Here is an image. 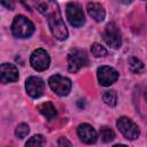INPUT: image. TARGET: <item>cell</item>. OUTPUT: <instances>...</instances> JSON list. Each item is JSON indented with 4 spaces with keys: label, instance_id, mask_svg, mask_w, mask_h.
I'll return each mask as SVG.
<instances>
[{
    "label": "cell",
    "instance_id": "603a6c76",
    "mask_svg": "<svg viewBox=\"0 0 147 147\" xmlns=\"http://www.w3.org/2000/svg\"><path fill=\"white\" fill-rule=\"evenodd\" d=\"M113 147H126V146H125V145H119V144H118V145H115V146H113Z\"/></svg>",
    "mask_w": 147,
    "mask_h": 147
},
{
    "label": "cell",
    "instance_id": "e0dca14e",
    "mask_svg": "<svg viewBox=\"0 0 147 147\" xmlns=\"http://www.w3.org/2000/svg\"><path fill=\"white\" fill-rule=\"evenodd\" d=\"M100 137H101V140L103 142H110L111 140H114L115 138V133L114 131L108 127V126H102L100 129Z\"/></svg>",
    "mask_w": 147,
    "mask_h": 147
},
{
    "label": "cell",
    "instance_id": "3957f363",
    "mask_svg": "<svg viewBox=\"0 0 147 147\" xmlns=\"http://www.w3.org/2000/svg\"><path fill=\"white\" fill-rule=\"evenodd\" d=\"M49 87L60 96L68 95L71 90V80L61 75H53L48 79Z\"/></svg>",
    "mask_w": 147,
    "mask_h": 147
},
{
    "label": "cell",
    "instance_id": "7a4b0ae2",
    "mask_svg": "<svg viewBox=\"0 0 147 147\" xmlns=\"http://www.w3.org/2000/svg\"><path fill=\"white\" fill-rule=\"evenodd\" d=\"M11 32L16 38H29L34 32V25L25 16L17 15L13 21Z\"/></svg>",
    "mask_w": 147,
    "mask_h": 147
},
{
    "label": "cell",
    "instance_id": "277c9868",
    "mask_svg": "<svg viewBox=\"0 0 147 147\" xmlns=\"http://www.w3.org/2000/svg\"><path fill=\"white\" fill-rule=\"evenodd\" d=\"M116 124H117V127L121 131V133L126 139H129V140H134L140 134V131H139L138 125L132 119H130L129 117H125V116L119 117L117 119V123Z\"/></svg>",
    "mask_w": 147,
    "mask_h": 147
},
{
    "label": "cell",
    "instance_id": "ac0fdd59",
    "mask_svg": "<svg viewBox=\"0 0 147 147\" xmlns=\"http://www.w3.org/2000/svg\"><path fill=\"white\" fill-rule=\"evenodd\" d=\"M44 144H45V138L41 134H36L26 141L25 147H42Z\"/></svg>",
    "mask_w": 147,
    "mask_h": 147
},
{
    "label": "cell",
    "instance_id": "44dd1931",
    "mask_svg": "<svg viewBox=\"0 0 147 147\" xmlns=\"http://www.w3.org/2000/svg\"><path fill=\"white\" fill-rule=\"evenodd\" d=\"M57 146L59 147H72V144L65 137H61L57 140Z\"/></svg>",
    "mask_w": 147,
    "mask_h": 147
},
{
    "label": "cell",
    "instance_id": "ba28073f",
    "mask_svg": "<svg viewBox=\"0 0 147 147\" xmlns=\"http://www.w3.org/2000/svg\"><path fill=\"white\" fill-rule=\"evenodd\" d=\"M67 18H68L69 23L75 28H79L85 23V15H84L83 9L80 8V6L78 3H75V2L68 3Z\"/></svg>",
    "mask_w": 147,
    "mask_h": 147
},
{
    "label": "cell",
    "instance_id": "7c38bea8",
    "mask_svg": "<svg viewBox=\"0 0 147 147\" xmlns=\"http://www.w3.org/2000/svg\"><path fill=\"white\" fill-rule=\"evenodd\" d=\"M1 82L3 84L16 82L18 79V69L11 63H2L0 68Z\"/></svg>",
    "mask_w": 147,
    "mask_h": 147
},
{
    "label": "cell",
    "instance_id": "cb8c5ba5",
    "mask_svg": "<svg viewBox=\"0 0 147 147\" xmlns=\"http://www.w3.org/2000/svg\"><path fill=\"white\" fill-rule=\"evenodd\" d=\"M145 99H146V101H147V88H146V91H145Z\"/></svg>",
    "mask_w": 147,
    "mask_h": 147
},
{
    "label": "cell",
    "instance_id": "9c48e42d",
    "mask_svg": "<svg viewBox=\"0 0 147 147\" xmlns=\"http://www.w3.org/2000/svg\"><path fill=\"white\" fill-rule=\"evenodd\" d=\"M96 75H98L99 83L102 86H109L118 79V72L114 68L108 65L99 67L96 70Z\"/></svg>",
    "mask_w": 147,
    "mask_h": 147
},
{
    "label": "cell",
    "instance_id": "8fae6325",
    "mask_svg": "<svg viewBox=\"0 0 147 147\" xmlns=\"http://www.w3.org/2000/svg\"><path fill=\"white\" fill-rule=\"evenodd\" d=\"M77 133H78V137L79 139L85 142V144H94L98 139V134H96V131L94 130V127L87 123H84V124H80L77 129Z\"/></svg>",
    "mask_w": 147,
    "mask_h": 147
},
{
    "label": "cell",
    "instance_id": "52a82bcc",
    "mask_svg": "<svg viewBox=\"0 0 147 147\" xmlns=\"http://www.w3.org/2000/svg\"><path fill=\"white\" fill-rule=\"evenodd\" d=\"M49 55L42 48H37L30 56V64L36 71H45L49 67Z\"/></svg>",
    "mask_w": 147,
    "mask_h": 147
},
{
    "label": "cell",
    "instance_id": "5bb4252c",
    "mask_svg": "<svg viewBox=\"0 0 147 147\" xmlns=\"http://www.w3.org/2000/svg\"><path fill=\"white\" fill-rule=\"evenodd\" d=\"M38 109H39L40 114L44 115L47 119H53L56 116V109L53 106V103L49 101H46V102H42L41 105H39Z\"/></svg>",
    "mask_w": 147,
    "mask_h": 147
},
{
    "label": "cell",
    "instance_id": "5b68a950",
    "mask_svg": "<svg viewBox=\"0 0 147 147\" xmlns=\"http://www.w3.org/2000/svg\"><path fill=\"white\" fill-rule=\"evenodd\" d=\"M87 55L82 49H72L68 54V69L70 72H77L80 68L87 65Z\"/></svg>",
    "mask_w": 147,
    "mask_h": 147
},
{
    "label": "cell",
    "instance_id": "4fadbf2b",
    "mask_svg": "<svg viewBox=\"0 0 147 147\" xmlns=\"http://www.w3.org/2000/svg\"><path fill=\"white\" fill-rule=\"evenodd\" d=\"M87 13L96 22L103 21L105 16H106V11H105L102 5L99 2H88L87 3Z\"/></svg>",
    "mask_w": 147,
    "mask_h": 147
},
{
    "label": "cell",
    "instance_id": "8992f818",
    "mask_svg": "<svg viewBox=\"0 0 147 147\" xmlns=\"http://www.w3.org/2000/svg\"><path fill=\"white\" fill-rule=\"evenodd\" d=\"M103 39L107 42V45H109L114 49H117L121 47L122 45L121 32L118 26L114 22H110L106 25V29L103 31Z\"/></svg>",
    "mask_w": 147,
    "mask_h": 147
},
{
    "label": "cell",
    "instance_id": "ffe728a7",
    "mask_svg": "<svg viewBox=\"0 0 147 147\" xmlns=\"http://www.w3.org/2000/svg\"><path fill=\"white\" fill-rule=\"evenodd\" d=\"M29 132H30V127H29V125L25 124V123L18 124V125L16 126V130H15V134H16V137L20 138V139L25 138V137L29 134Z\"/></svg>",
    "mask_w": 147,
    "mask_h": 147
},
{
    "label": "cell",
    "instance_id": "6da1fadb",
    "mask_svg": "<svg viewBox=\"0 0 147 147\" xmlns=\"http://www.w3.org/2000/svg\"><path fill=\"white\" fill-rule=\"evenodd\" d=\"M38 10L40 13L47 15V21H48V25H49L52 34L59 40L67 39L68 30H67V26L62 20V16L60 14L57 5L55 2H52V1L42 2V3H39Z\"/></svg>",
    "mask_w": 147,
    "mask_h": 147
},
{
    "label": "cell",
    "instance_id": "2e32d148",
    "mask_svg": "<svg viewBox=\"0 0 147 147\" xmlns=\"http://www.w3.org/2000/svg\"><path fill=\"white\" fill-rule=\"evenodd\" d=\"M102 98H103V101H105L108 106H110V107H114V106L117 105V93H116V91H114V90L106 91V92L103 93Z\"/></svg>",
    "mask_w": 147,
    "mask_h": 147
},
{
    "label": "cell",
    "instance_id": "7402d4cb",
    "mask_svg": "<svg viewBox=\"0 0 147 147\" xmlns=\"http://www.w3.org/2000/svg\"><path fill=\"white\" fill-rule=\"evenodd\" d=\"M1 5H2V6H6V7H8V8H11V7H13L11 3H7V2H3V1L1 2Z\"/></svg>",
    "mask_w": 147,
    "mask_h": 147
},
{
    "label": "cell",
    "instance_id": "d6986e66",
    "mask_svg": "<svg viewBox=\"0 0 147 147\" xmlns=\"http://www.w3.org/2000/svg\"><path fill=\"white\" fill-rule=\"evenodd\" d=\"M91 52H92V54H93L95 57L106 56V55L108 54L107 49H106L103 46H101L100 44H98V42H94V44L91 46Z\"/></svg>",
    "mask_w": 147,
    "mask_h": 147
},
{
    "label": "cell",
    "instance_id": "9a60e30c",
    "mask_svg": "<svg viewBox=\"0 0 147 147\" xmlns=\"http://www.w3.org/2000/svg\"><path fill=\"white\" fill-rule=\"evenodd\" d=\"M129 68H130V70L133 74H140V72L144 71L145 65H144V63L139 59H137V57H130L129 59Z\"/></svg>",
    "mask_w": 147,
    "mask_h": 147
},
{
    "label": "cell",
    "instance_id": "30bf717a",
    "mask_svg": "<svg viewBox=\"0 0 147 147\" xmlns=\"http://www.w3.org/2000/svg\"><path fill=\"white\" fill-rule=\"evenodd\" d=\"M25 90L31 98H39L45 91V83L40 77L31 76L25 82Z\"/></svg>",
    "mask_w": 147,
    "mask_h": 147
}]
</instances>
